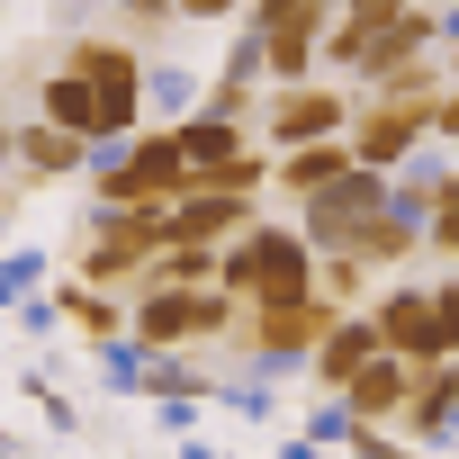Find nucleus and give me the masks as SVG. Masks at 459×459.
Segmentation results:
<instances>
[{
  "label": "nucleus",
  "mask_w": 459,
  "mask_h": 459,
  "mask_svg": "<svg viewBox=\"0 0 459 459\" xmlns=\"http://www.w3.org/2000/svg\"><path fill=\"white\" fill-rule=\"evenodd\" d=\"M171 126H180V153H189V189L253 144V117H216V108H189V117H171Z\"/></svg>",
  "instance_id": "4468645a"
},
{
  "label": "nucleus",
  "mask_w": 459,
  "mask_h": 459,
  "mask_svg": "<svg viewBox=\"0 0 459 459\" xmlns=\"http://www.w3.org/2000/svg\"><path fill=\"white\" fill-rule=\"evenodd\" d=\"M171 10H189V0H171Z\"/></svg>",
  "instance_id": "a878e982"
},
{
  "label": "nucleus",
  "mask_w": 459,
  "mask_h": 459,
  "mask_svg": "<svg viewBox=\"0 0 459 459\" xmlns=\"http://www.w3.org/2000/svg\"><path fill=\"white\" fill-rule=\"evenodd\" d=\"M432 135H441V144H459V82L432 100Z\"/></svg>",
  "instance_id": "4be33fe9"
},
{
  "label": "nucleus",
  "mask_w": 459,
  "mask_h": 459,
  "mask_svg": "<svg viewBox=\"0 0 459 459\" xmlns=\"http://www.w3.org/2000/svg\"><path fill=\"white\" fill-rule=\"evenodd\" d=\"M369 351H378V325H369V307H342V316H333V333L307 351V369H316V387H325V396H342V378H351Z\"/></svg>",
  "instance_id": "2eb2a0df"
},
{
  "label": "nucleus",
  "mask_w": 459,
  "mask_h": 459,
  "mask_svg": "<svg viewBox=\"0 0 459 459\" xmlns=\"http://www.w3.org/2000/svg\"><path fill=\"white\" fill-rule=\"evenodd\" d=\"M144 396H162V405H189V396H207V369H189L180 351H144L135 342V369H126Z\"/></svg>",
  "instance_id": "dca6fc26"
},
{
  "label": "nucleus",
  "mask_w": 459,
  "mask_h": 459,
  "mask_svg": "<svg viewBox=\"0 0 459 459\" xmlns=\"http://www.w3.org/2000/svg\"><path fill=\"white\" fill-rule=\"evenodd\" d=\"M316 262L325 253L298 235V225H244V235L216 253V280L235 289L244 307H262V298H307L316 289Z\"/></svg>",
  "instance_id": "f03ea898"
},
{
  "label": "nucleus",
  "mask_w": 459,
  "mask_h": 459,
  "mask_svg": "<svg viewBox=\"0 0 459 459\" xmlns=\"http://www.w3.org/2000/svg\"><path fill=\"white\" fill-rule=\"evenodd\" d=\"M369 325H378V342H387V351H405L414 369L450 360V333H441V307H432V289H423V280H387V289L369 298Z\"/></svg>",
  "instance_id": "0eeeda50"
},
{
  "label": "nucleus",
  "mask_w": 459,
  "mask_h": 459,
  "mask_svg": "<svg viewBox=\"0 0 459 459\" xmlns=\"http://www.w3.org/2000/svg\"><path fill=\"white\" fill-rule=\"evenodd\" d=\"M325 10H342V0H325Z\"/></svg>",
  "instance_id": "393cba45"
},
{
  "label": "nucleus",
  "mask_w": 459,
  "mask_h": 459,
  "mask_svg": "<svg viewBox=\"0 0 459 459\" xmlns=\"http://www.w3.org/2000/svg\"><path fill=\"white\" fill-rule=\"evenodd\" d=\"M450 262H459V253H450Z\"/></svg>",
  "instance_id": "bb28decb"
},
{
  "label": "nucleus",
  "mask_w": 459,
  "mask_h": 459,
  "mask_svg": "<svg viewBox=\"0 0 459 459\" xmlns=\"http://www.w3.org/2000/svg\"><path fill=\"white\" fill-rule=\"evenodd\" d=\"M10 135H19V126H10V117H0V171H10Z\"/></svg>",
  "instance_id": "5701e85b"
},
{
  "label": "nucleus",
  "mask_w": 459,
  "mask_h": 459,
  "mask_svg": "<svg viewBox=\"0 0 459 459\" xmlns=\"http://www.w3.org/2000/svg\"><path fill=\"white\" fill-rule=\"evenodd\" d=\"M351 153L360 162H378V171H405L414 153H423V135H432V100H396V91H360V108H351Z\"/></svg>",
  "instance_id": "423d86ee"
},
{
  "label": "nucleus",
  "mask_w": 459,
  "mask_h": 459,
  "mask_svg": "<svg viewBox=\"0 0 459 459\" xmlns=\"http://www.w3.org/2000/svg\"><path fill=\"white\" fill-rule=\"evenodd\" d=\"M171 244V207H91V235H82V280L100 289H135L144 262Z\"/></svg>",
  "instance_id": "7ed1b4c3"
},
{
  "label": "nucleus",
  "mask_w": 459,
  "mask_h": 459,
  "mask_svg": "<svg viewBox=\"0 0 459 459\" xmlns=\"http://www.w3.org/2000/svg\"><path fill=\"white\" fill-rule=\"evenodd\" d=\"M342 10H351L360 28H387V19H405V10H414V0H342Z\"/></svg>",
  "instance_id": "aec40b11"
},
{
  "label": "nucleus",
  "mask_w": 459,
  "mask_h": 459,
  "mask_svg": "<svg viewBox=\"0 0 459 459\" xmlns=\"http://www.w3.org/2000/svg\"><path fill=\"white\" fill-rule=\"evenodd\" d=\"M171 198H189L180 126H135L126 144H108V162H91V207H171Z\"/></svg>",
  "instance_id": "f257e3e1"
},
{
  "label": "nucleus",
  "mask_w": 459,
  "mask_h": 459,
  "mask_svg": "<svg viewBox=\"0 0 459 459\" xmlns=\"http://www.w3.org/2000/svg\"><path fill=\"white\" fill-rule=\"evenodd\" d=\"M108 10H117V19H135V28H171V19H180L171 0H108Z\"/></svg>",
  "instance_id": "6ab92c4d"
},
{
  "label": "nucleus",
  "mask_w": 459,
  "mask_h": 459,
  "mask_svg": "<svg viewBox=\"0 0 459 459\" xmlns=\"http://www.w3.org/2000/svg\"><path fill=\"white\" fill-rule=\"evenodd\" d=\"M396 198V171H378V162H351L342 180H325L316 198H298V235L316 244V253H333V244H351L360 225L378 216Z\"/></svg>",
  "instance_id": "39448f33"
},
{
  "label": "nucleus",
  "mask_w": 459,
  "mask_h": 459,
  "mask_svg": "<svg viewBox=\"0 0 459 459\" xmlns=\"http://www.w3.org/2000/svg\"><path fill=\"white\" fill-rule=\"evenodd\" d=\"M351 162H360V153H351V135H316V144H289V153L271 162V189L298 207V198H316L325 180H342Z\"/></svg>",
  "instance_id": "ddd939ff"
},
{
  "label": "nucleus",
  "mask_w": 459,
  "mask_h": 459,
  "mask_svg": "<svg viewBox=\"0 0 459 459\" xmlns=\"http://www.w3.org/2000/svg\"><path fill=\"white\" fill-rule=\"evenodd\" d=\"M91 153H100V144H91L82 126H55L46 108H37V117H28L19 135H10V171H19L28 189H55V180H82V171H91Z\"/></svg>",
  "instance_id": "6e6552de"
},
{
  "label": "nucleus",
  "mask_w": 459,
  "mask_h": 459,
  "mask_svg": "<svg viewBox=\"0 0 459 459\" xmlns=\"http://www.w3.org/2000/svg\"><path fill=\"white\" fill-rule=\"evenodd\" d=\"M450 82H459V37H450Z\"/></svg>",
  "instance_id": "b1692460"
},
{
  "label": "nucleus",
  "mask_w": 459,
  "mask_h": 459,
  "mask_svg": "<svg viewBox=\"0 0 459 459\" xmlns=\"http://www.w3.org/2000/svg\"><path fill=\"white\" fill-rule=\"evenodd\" d=\"M432 307H441V333H450V351H459V280H432Z\"/></svg>",
  "instance_id": "412c9836"
},
{
  "label": "nucleus",
  "mask_w": 459,
  "mask_h": 459,
  "mask_svg": "<svg viewBox=\"0 0 459 459\" xmlns=\"http://www.w3.org/2000/svg\"><path fill=\"white\" fill-rule=\"evenodd\" d=\"M64 64H73L91 91H108L117 108H144V55H135L126 37H100V28H82V37L64 46Z\"/></svg>",
  "instance_id": "1a4fd4ad"
},
{
  "label": "nucleus",
  "mask_w": 459,
  "mask_h": 459,
  "mask_svg": "<svg viewBox=\"0 0 459 459\" xmlns=\"http://www.w3.org/2000/svg\"><path fill=\"white\" fill-rule=\"evenodd\" d=\"M405 396H414V360H405V351H387V342H378V351L342 378V405H351L360 423H387Z\"/></svg>",
  "instance_id": "f8f14e48"
},
{
  "label": "nucleus",
  "mask_w": 459,
  "mask_h": 459,
  "mask_svg": "<svg viewBox=\"0 0 459 459\" xmlns=\"http://www.w3.org/2000/svg\"><path fill=\"white\" fill-rule=\"evenodd\" d=\"M351 108H360V82H271V100H262V135H271V153H289V144H316V135H342L351 126Z\"/></svg>",
  "instance_id": "20e7f679"
},
{
  "label": "nucleus",
  "mask_w": 459,
  "mask_h": 459,
  "mask_svg": "<svg viewBox=\"0 0 459 459\" xmlns=\"http://www.w3.org/2000/svg\"><path fill=\"white\" fill-rule=\"evenodd\" d=\"M396 432L405 441H459V351L414 369V396L396 405Z\"/></svg>",
  "instance_id": "9b49d317"
},
{
  "label": "nucleus",
  "mask_w": 459,
  "mask_h": 459,
  "mask_svg": "<svg viewBox=\"0 0 459 459\" xmlns=\"http://www.w3.org/2000/svg\"><path fill=\"white\" fill-rule=\"evenodd\" d=\"M144 100H153V108H180V117H189V108H198V73L162 64V73H144Z\"/></svg>",
  "instance_id": "a211bd4d"
},
{
  "label": "nucleus",
  "mask_w": 459,
  "mask_h": 459,
  "mask_svg": "<svg viewBox=\"0 0 459 459\" xmlns=\"http://www.w3.org/2000/svg\"><path fill=\"white\" fill-rule=\"evenodd\" d=\"M316 289H325V298H342V307H360V298H369V262H360L351 244H333V253L316 262Z\"/></svg>",
  "instance_id": "f3484780"
},
{
  "label": "nucleus",
  "mask_w": 459,
  "mask_h": 459,
  "mask_svg": "<svg viewBox=\"0 0 459 459\" xmlns=\"http://www.w3.org/2000/svg\"><path fill=\"white\" fill-rule=\"evenodd\" d=\"M244 225H262L253 189H189V198H171V235L180 244H235Z\"/></svg>",
  "instance_id": "9d476101"
}]
</instances>
